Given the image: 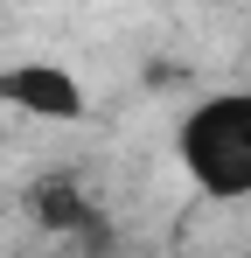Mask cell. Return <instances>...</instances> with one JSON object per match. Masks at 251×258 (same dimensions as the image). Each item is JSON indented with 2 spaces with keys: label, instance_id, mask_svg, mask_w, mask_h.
Returning a JSON list of instances; mask_svg holds the SVG:
<instances>
[{
  "label": "cell",
  "instance_id": "obj_1",
  "mask_svg": "<svg viewBox=\"0 0 251 258\" xmlns=\"http://www.w3.org/2000/svg\"><path fill=\"white\" fill-rule=\"evenodd\" d=\"M174 161L209 203H251V91L196 98L174 126Z\"/></svg>",
  "mask_w": 251,
  "mask_h": 258
},
{
  "label": "cell",
  "instance_id": "obj_2",
  "mask_svg": "<svg viewBox=\"0 0 251 258\" xmlns=\"http://www.w3.org/2000/svg\"><path fill=\"white\" fill-rule=\"evenodd\" d=\"M0 105L7 112H28V119H63V126H77L84 112V84L63 70V63H7L0 70Z\"/></svg>",
  "mask_w": 251,
  "mask_h": 258
},
{
  "label": "cell",
  "instance_id": "obj_3",
  "mask_svg": "<svg viewBox=\"0 0 251 258\" xmlns=\"http://www.w3.org/2000/svg\"><path fill=\"white\" fill-rule=\"evenodd\" d=\"M28 210H35V223H49V230H84V223L98 216V210L77 196V181H63V174H49V181L28 188Z\"/></svg>",
  "mask_w": 251,
  "mask_h": 258
}]
</instances>
